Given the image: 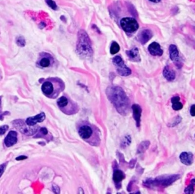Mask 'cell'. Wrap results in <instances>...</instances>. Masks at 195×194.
I'll list each match as a JSON object with an SVG mask.
<instances>
[{
    "label": "cell",
    "instance_id": "obj_20",
    "mask_svg": "<svg viewBox=\"0 0 195 194\" xmlns=\"http://www.w3.org/2000/svg\"><path fill=\"white\" fill-rule=\"evenodd\" d=\"M124 177H125V175H124L123 171H121L120 170H115L114 171L113 180L114 181V183H115L116 186H118V184L120 185V183L121 182L122 180L124 179Z\"/></svg>",
    "mask_w": 195,
    "mask_h": 194
},
{
    "label": "cell",
    "instance_id": "obj_35",
    "mask_svg": "<svg viewBox=\"0 0 195 194\" xmlns=\"http://www.w3.org/2000/svg\"><path fill=\"white\" fill-rule=\"evenodd\" d=\"M0 103H1V99H0Z\"/></svg>",
    "mask_w": 195,
    "mask_h": 194
},
{
    "label": "cell",
    "instance_id": "obj_5",
    "mask_svg": "<svg viewBox=\"0 0 195 194\" xmlns=\"http://www.w3.org/2000/svg\"><path fill=\"white\" fill-rule=\"evenodd\" d=\"M179 175H165V176L158 177L157 178L148 179L146 181V185L148 186H168L171 185L175 180L179 178Z\"/></svg>",
    "mask_w": 195,
    "mask_h": 194
},
{
    "label": "cell",
    "instance_id": "obj_12",
    "mask_svg": "<svg viewBox=\"0 0 195 194\" xmlns=\"http://www.w3.org/2000/svg\"><path fill=\"white\" fill-rule=\"evenodd\" d=\"M148 50H149V54L153 56H161L162 55V54H163V51L162 50L161 46L159 45L158 43H156V42L152 43L149 46Z\"/></svg>",
    "mask_w": 195,
    "mask_h": 194
},
{
    "label": "cell",
    "instance_id": "obj_26",
    "mask_svg": "<svg viewBox=\"0 0 195 194\" xmlns=\"http://www.w3.org/2000/svg\"><path fill=\"white\" fill-rule=\"evenodd\" d=\"M16 43L19 47H24L25 46V40L23 37H18L16 39Z\"/></svg>",
    "mask_w": 195,
    "mask_h": 194
},
{
    "label": "cell",
    "instance_id": "obj_28",
    "mask_svg": "<svg viewBox=\"0 0 195 194\" xmlns=\"http://www.w3.org/2000/svg\"><path fill=\"white\" fill-rule=\"evenodd\" d=\"M8 128V127L7 125H5V126H2V127H0V135L2 136V135L5 134V133L7 131Z\"/></svg>",
    "mask_w": 195,
    "mask_h": 194
},
{
    "label": "cell",
    "instance_id": "obj_23",
    "mask_svg": "<svg viewBox=\"0 0 195 194\" xmlns=\"http://www.w3.org/2000/svg\"><path fill=\"white\" fill-rule=\"evenodd\" d=\"M120 50V46L117 42H112L111 46V49H110V52L112 55L118 54Z\"/></svg>",
    "mask_w": 195,
    "mask_h": 194
},
{
    "label": "cell",
    "instance_id": "obj_30",
    "mask_svg": "<svg viewBox=\"0 0 195 194\" xmlns=\"http://www.w3.org/2000/svg\"><path fill=\"white\" fill-rule=\"evenodd\" d=\"M53 189H54V192L56 193H60V188L59 186H57L56 185H53Z\"/></svg>",
    "mask_w": 195,
    "mask_h": 194
},
{
    "label": "cell",
    "instance_id": "obj_22",
    "mask_svg": "<svg viewBox=\"0 0 195 194\" xmlns=\"http://www.w3.org/2000/svg\"><path fill=\"white\" fill-rule=\"evenodd\" d=\"M149 144H150V143H149V141H144V142L140 143L139 145V146H138L137 153L140 154V153L144 152L148 149V147L149 146Z\"/></svg>",
    "mask_w": 195,
    "mask_h": 194
},
{
    "label": "cell",
    "instance_id": "obj_31",
    "mask_svg": "<svg viewBox=\"0 0 195 194\" xmlns=\"http://www.w3.org/2000/svg\"><path fill=\"white\" fill-rule=\"evenodd\" d=\"M40 133L44 135V136H46V135L48 134V131L46 128H44H44H41V129H40Z\"/></svg>",
    "mask_w": 195,
    "mask_h": 194
},
{
    "label": "cell",
    "instance_id": "obj_27",
    "mask_svg": "<svg viewBox=\"0 0 195 194\" xmlns=\"http://www.w3.org/2000/svg\"><path fill=\"white\" fill-rule=\"evenodd\" d=\"M194 180H192L191 184L188 187L185 189V193H194Z\"/></svg>",
    "mask_w": 195,
    "mask_h": 194
},
{
    "label": "cell",
    "instance_id": "obj_32",
    "mask_svg": "<svg viewBox=\"0 0 195 194\" xmlns=\"http://www.w3.org/2000/svg\"><path fill=\"white\" fill-rule=\"evenodd\" d=\"M194 104H193L192 106L191 107V115L192 116V117H194L195 115V113H194Z\"/></svg>",
    "mask_w": 195,
    "mask_h": 194
},
{
    "label": "cell",
    "instance_id": "obj_9",
    "mask_svg": "<svg viewBox=\"0 0 195 194\" xmlns=\"http://www.w3.org/2000/svg\"><path fill=\"white\" fill-rule=\"evenodd\" d=\"M14 124L21 133L25 134L27 136L34 135L38 131V127L34 126H29L23 120H16L14 122Z\"/></svg>",
    "mask_w": 195,
    "mask_h": 194
},
{
    "label": "cell",
    "instance_id": "obj_16",
    "mask_svg": "<svg viewBox=\"0 0 195 194\" xmlns=\"http://www.w3.org/2000/svg\"><path fill=\"white\" fill-rule=\"evenodd\" d=\"M54 63V60L53 58L50 56V55L46 54V56H43L40 60L38 62V64L40 65V67L42 68H47L50 67L51 64H53Z\"/></svg>",
    "mask_w": 195,
    "mask_h": 194
},
{
    "label": "cell",
    "instance_id": "obj_8",
    "mask_svg": "<svg viewBox=\"0 0 195 194\" xmlns=\"http://www.w3.org/2000/svg\"><path fill=\"white\" fill-rule=\"evenodd\" d=\"M120 26L127 33H134L139 28V24L133 18H123L120 20Z\"/></svg>",
    "mask_w": 195,
    "mask_h": 194
},
{
    "label": "cell",
    "instance_id": "obj_21",
    "mask_svg": "<svg viewBox=\"0 0 195 194\" xmlns=\"http://www.w3.org/2000/svg\"><path fill=\"white\" fill-rule=\"evenodd\" d=\"M171 103H172V108L175 111H179L183 108V104L180 102L179 96H175L172 97Z\"/></svg>",
    "mask_w": 195,
    "mask_h": 194
},
{
    "label": "cell",
    "instance_id": "obj_7",
    "mask_svg": "<svg viewBox=\"0 0 195 194\" xmlns=\"http://www.w3.org/2000/svg\"><path fill=\"white\" fill-rule=\"evenodd\" d=\"M114 65L116 66L117 72L120 75L122 76H128L131 74V70L129 67H127L125 65L123 60L120 56H116L115 57L113 58L112 60Z\"/></svg>",
    "mask_w": 195,
    "mask_h": 194
},
{
    "label": "cell",
    "instance_id": "obj_33",
    "mask_svg": "<svg viewBox=\"0 0 195 194\" xmlns=\"http://www.w3.org/2000/svg\"><path fill=\"white\" fill-rule=\"evenodd\" d=\"M28 159V157L27 156H24V155H22V156H18L16 158V160L17 161H21V160H24V159Z\"/></svg>",
    "mask_w": 195,
    "mask_h": 194
},
{
    "label": "cell",
    "instance_id": "obj_34",
    "mask_svg": "<svg viewBox=\"0 0 195 194\" xmlns=\"http://www.w3.org/2000/svg\"><path fill=\"white\" fill-rule=\"evenodd\" d=\"M149 1H151V2H155V3H158V2H159L161 0H149Z\"/></svg>",
    "mask_w": 195,
    "mask_h": 194
},
{
    "label": "cell",
    "instance_id": "obj_18",
    "mask_svg": "<svg viewBox=\"0 0 195 194\" xmlns=\"http://www.w3.org/2000/svg\"><path fill=\"white\" fill-rule=\"evenodd\" d=\"M126 54L129 56L130 60H132V61L139 62L141 60L137 47H134L133 49H131V50H127V51L126 52Z\"/></svg>",
    "mask_w": 195,
    "mask_h": 194
},
{
    "label": "cell",
    "instance_id": "obj_24",
    "mask_svg": "<svg viewBox=\"0 0 195 194\" xmlns=\"http://www.w3.org/2000/svg\"><path fill=\"white\" fill-rule=\"evenodd\" d=\"M130 142H131V138H130V136H126L124 137L123 140L122 141L121 146H123V148H125V147H127V145H129L130 144Z\"/></svg>",
    "mask_w": 195,
    "mask_h": 194
},
{
    "label": "cell",
    "instance_id": "obj_6",
    "mask_svg": "<svg viewBox=\"0 0 195 194\" xmlns=\"http://www.w3.org/2000/svg\"><path fill=\"white\" fill-rule=\"evenodd\" d=\"M57 105L59 108L64 113L71 115L76 113L79 110L78 105L75 102L66 97V96H62L57 100Z\"/></svg>",
    "mask_w": 195,
    "mask_h": 194
},
{
    "label": "cell",
    "instance_id": "obj_10",
    "mask_svg": "<svg viewBox=\"0 0 195 194\" xmlns=\"http://www.w3.org/2000/svg\"><path fill=\"white\" fill-rule=\"evenodd\" d=\"M46 116L44 113H40L39 114L34 116V117H28V119L26 120L25 123L29 126H35L38 123H41L45 120Z\"/></svg>",
    "mask_w": 195,
    "mask_h": 194
},
{
    "label": "cell",
    "instance_id": "obj_14",
    "mask_svg": "<svg viewBox=\"0 0 195 194\" xmlns=\"http://www.w3.org/2000/svg\"><path fill=\"white\" fill-rule=\"evenodd\" d=\"M132 111L134 114V118L136 123V127H139L140 126V120H141V114H142V108L138 104L132 105Z\"/></svg>",
    "mask_w": 195,
    "mask_h": 194
},
{
    "label": "cell",
    "instance_id": "obj_17",
    "mask_svg": "<svg viewBox=\"0 0 195 194\" xmlns=\"http://www.w3.org/2000/svg\"><path fill=\"white\" fill-rule=\"evenodd\" d=\"M180 160L185 165H191L193 163V154L191 152H182L180 154Z\"/></svg>",
    "mask_w": 195,
    "mask_h": 194
},
{
    "label": "cell",
    "instance_id": "obj_29",
    "mask_svg": "<svg viewBox=\"0 0 195 194\" xmlns=\"http://www.w3.org/2000/svg\"><path fill=\"white\" fill-rule=\"evenodd\" d=\"M6 164H7V163H5V164H2L0 165V177H2V175L3 174V173H4L5 169H6Z\"/></svg>",
    "mask_w": 195,
    "mask_h": 194
},
{
    "label": "cell",
    "instance_id": "obj_1",
    "mask_svg": "<svg viewBox=\"0 0 195 194\" xmlns=\"http://www.w3.org/2000/svg\"><path fill=\"white\" fill-rule=\"evenodd\" d=\"M106 95L118 113L122 115L129 113L130 100L121 88L114 85L109 86L106 90Z\"/></svg>",
    "mask_w": 195,
    "mask_h": 194
},
{
    "label": "cell",
    "instance_id": "obj_2",
    "mask_svg": "<svg viewBox=\"0 0 195 194\" xmlns=\"http://www.w3.org/2000/svg\"><path fill=\"white\" fill-rule=\"evenodd\" d=\"M78 133L83 140L89 143L90 145L94 146L99 145L101 142L99 130L94 125L85 122L79 126L78 129Z\"/></svg>",
    "mask_w": 195,
    "mask_h": 194
},
{
    "label": "cell",
    "instance_id": "obj_13",
    "mask_svg": "<svg viewBox=\"0 0 195 194\" xmlns=\"http://www.w3.org/2000/svg\"><path fill=\"white\" fill-rule=\"evenodd\" d=\"M153 37V33L149 29H143L138 35V40L142 44H145Z\"/></svg>",
    "mask_w": 195,
    "mask_h": 194
},
{
    "label": "cell",
    "instance_id": "obj_11",
    "mask_svg": "<svg viewBox=\"0 0 195 194\" xmlns=\"http://www.w3.org/2000/svg\"><path fill=\"white\" fill-rule=\"evenodd\" d=\"M169 56L170 59L175 62V63L178 66V63H181L179 60V52H178L177 47L174 44L169 46Z\"/></svg>",
    "mask_w": 195,
    "mask_h": 194
},
{
    "label": "cell",
    "instance_id": "obj_19",
    "mask_svg": "<svg viewBox=\"0 0 195 194\" xmlns=\"http://www.w3.org/2000/svg\"><path fill=\"white\" fill-rule=\"evenodd\" d=\"M163 75L164 77L168 80V81H173L175 79V72L169 66V65H166L163 70Z\"/></svg>",
    "mask_w": 195,
    "mask_h": 194
},
{
    "label": "cell",
    "instance_id": "obj_25",
    "mask_svg": "<svg viewBox=\"0 0 195 194\" xmlns=\"http://www.w3.org/2000/svg\"><path fill=\"white\" fill-rule=\"evenodd\" d=\"M45 1H46V3L49 6L50 8L54 9V10H57V6H56L54 1H53V0H45Z\"/></svg>",
    "mask_w": 195,
    "mask_h": 194
},
{
    "label": "cell",
    "instance_id": "obj_4",
    "mask_svg": "<svg viewBox=\"0 0 195 194\" xmlns=\"http://www.w3.org/2000/svg\"><path fill=\"white\" fill-rule=\"evenodd\" d=\"M64 89L63 82L57 78L48 79L43 83L41 86L42 92L47 97L56 98L62 91Z\"/></svg>",
    "mask_w": 195,
    "mask_h": 194
},
{
    "label": "cell",
    "instance_id": "obj_3",
    "mask_svg": "<svg viewBox=\"0 0 195 194\" xmlns=\"http://www.w3.org/2000/svg\"><path fill=\"white\" fill-rule=\"evenodd\" d=\"M76 52L81 57L84 59L91 58L93 54L92 42L87 33L83 30L79 31L78 33Z\"/></svg>",
    "mask_w": 195,
    "mask_h": 194
},
{
    "label": "cell",
    "instance_id": "obj_15",
    "mask_svg": "<svg viewBox=\"0 0 195 194\" xmlns=\"http://www.w3.org/2000/svg\"><path fill=\"white\" fill-rule=\"evenodd\" d=\"M17 133L15 131H10L8 136L6 137L4 143L7 147H11L17 143Z\"/></svg>",
    "mask_w": 195,
    "mask_h": 194
}]
</instances>
